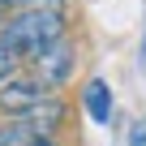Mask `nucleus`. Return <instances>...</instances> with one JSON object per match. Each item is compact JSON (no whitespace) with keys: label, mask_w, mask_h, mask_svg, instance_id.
I'll return each mask as SVG.
<instances>
[{"label":"nucleus","mask_w":146,"mask_h":146,"mask_svg":"<svg viewBox=\"0 0 146 146\" xmlns=\"http://www.w3.org/2000/svg\"><path fill=\"white\" fill-rule=\"evenodd\" d=\"M64 17H69V0H22V9L0 30V43L17 60H30L56 39H64Z\"/></svg>","instance_id":"obj_1"},{"label":"nucleus","mask_w":146,"mask_h":146,"mask_svg":"<svg viewBox=\"0 0 146 146\" xmlns=\"http://www.w3.org/2000/svg\"><path fill=\"white\" fill-rule=\"evenodd\" d=\"M73 64H78V52H73V43H69V39H56V43H52V47H43L39 56H30V78H35V82H43V86L52 90V86L69 82Z\"/></svg>","instance_id":"obj_2"},{"label":"nucleus","mask_w":146,"mask_h":146,"mask_svg":"<svg viewBox=\"0 0 146 146\" xmlns=\"http://www.w3.org/2000/svg\"><path fill=\"white\" fill-rule=\"evenodd\" d=\"M43 99H47V86L35 82V78H9L5 86H0V108H5L9 116H26Z\"/></svg>","instance_id":"obj_3"},{"label":"nucleus","mask_w":146,"mask_h":146,"mask_svg":"<svg viewBox=\"0 0 146 146\" xmlns=\"http://www.w3.org/2000/svg\"><path fill=\"white\" fill-rule=\"evenodd\" d=\"M60 116H64V103L47 95V99H43L39 108H30V112H26V116H17V120H26V125H30L35 133L52 137V133H56V125H60Z\"/></svg>","instance_id":"obj_4"},{"label":"nucleus","mask_w":146,"mask_h":146,"mask_svg":"<svg viewBox=\"0 0 146 146\" xmlns=\"http://www.w3.org/2000/svg\"><path fill=\"white\" fill-rule=\"evenodd\" d=\"M82 103H86L90 120H99V125H108V120H112V90H108V82H103V78H90V82H86Z\"/></svg>","instance_id":"obj_5"},{"label":"nucleus","mask_w":146,"mask_h":146,"mask_svg":"<svg viewBox=\"0 0 146 146\" xmlns=\"http://www.w3.org/2000/svg\"><path fill=\"white\" fill-rule=\"evenodd\" d=\"M43 142H52V137H43V133H35L26 120H9V125H0V146H43Z\"/></svg>","instance_id":"obj_6"},{"label":"nucleus","mask_w":146,"mask_h":146,"mask_svg":"<svg viewBox=\"0 0 146 146\" xmlns=\"http://www.w3.org/2000/svg\"><path fill=\"white\" fill-rule=\"evenodd\" d=\"M13 60H17V56H13V52L5 47V43H0V86L9 82V73H13Z\"/></svg>","instance_id":"obj_7"},{"label":"nucleus","mask_w":146,"mask_h":146,"mask_svg":"<svg viewBox=\"0 0 146 146\" xmlns=\"http://www.w3.org/2000/svg\"><path fill=\"white\" fill-rule=\"evenodd\" d=\"M129 146H146V120H137L129 129Z\"/></svg>","instance_id":"obj_8"},{"label":"nucleus","mask_w":146,"mask_h":146,"mask_svg":"<svg viewBox=\"0 0 146 146\" xmlns=\"http://www.w3.org/2000/svg\"><path fill=\"white\" fill-rule=\"evenodd\" d=\"M17 9H22V0H0V17H13Z\"/></svg>","instance_id":"obj_9"},{"label":"nucleus","mask_w":146,"mask_h":146,"mask_svg":"<svg viewBox=\"0 0 146 146\" xmlns=\"http://www.w3.org/2000/svg\"><path fill=\"white\" fill-rule=\"evenodd\" d=\"M142 64H146V39H142Z\"/></svg>","instance_id":"obj_10"}]
</instances>
